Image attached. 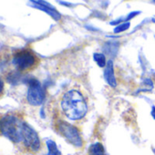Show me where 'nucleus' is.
Here are the masks:
<instances>
[{
  "label": "nucleus",
  "mask_w": 155,
  "mask_h": 155,
  "mask_svg": "<svg viewBox=\"0 0 155 155\" xmlns=\"http://www.w3.org/2000/svg\"><path fill=\"white\" fill-rule=\"evenodd\" d=\"M56 128L58 133L73 146L77 148L83 146V140L79 130L70 123L65 120H58L56 124Z\"/></svg>",
  "instance_id": "20e7f679"
},
{
  "label": "nucleus",
  "mask_w": 155,
  "mask_h": 155,
  "mask_svg": "<svg viewBox=\"0 0 155 155\" xmlns=\"http://www.w3.org/2000/svg\"><path fill=\"white\" fill-rule=\"evenodd\" d=\"M151 116H152V118L155 120V106L154 107H152V110H151Z\"/></svg>",
  "instance_id": "ddd939ff"
},
{
  "label": "nucleus",
  "mask_w": 155,
  "mask_h": 155,
  "mask_svg": "<svg viewBox=\"0 0 155 155\" xmlns=\"http://www.w3.org/2000/svg\"><path fill=\"white\" fill-rule=\"evenodd\" d=\"M28 90L27 93V100L32 106H38L43 103L46 93L40 82L36 79H30L28 81Z\"/></svg>",
  "instance_id": "39448f33"
},
{
  "label": "nucleus",
  "mask_w": 155,
  "mask_h": 155,
  "mask_svg": "<svg viewBox=\"0 0 155 155\" xmlns=\"http://www.w3.org/2000/svg\"><path fill=\"white\" fill-rule=\"evenodd\" d=\"M153 3H155V1H153Z\"/></svg>",
  "instance_id": "4468645a"
},
{
  "label": "nucleus",
  "mask_w": 155,
  "mask_h": 155,
  "mask_svg": "<svg viewBox=\"0 0 155 155\" xmlns=\"http://www.w3.org/2000/svg\"><path fill=\"white\" fill-rule=\"evenodd\" d=\"M34 4H36V7L43 11H45L46 13H48V15H50L55 20H58L60 19V15L58 14V12L54 9L49 4H48L47 2L44 1H33Z\"/></svg>",
  "instance_id": "0eeeda50"
},
{
  "label": "nucleus",
  "mask_w": 155,
  "mask_h": 155,
  "mask_svg": "<svg viewBox=\"0 0 155 155\" xmlns=\"http://www.w3.org/2000/svg\"><path fill=\"white\" fill-rule=\"evenodd\" d=\"M104 79L110 87L115 88L117 86V81H116L115 74H114V68H113L112 60H110L107 62V65L104 70Z\"/></svg>",
  "instance_id": "423d86ee"
},
{
  "label": "nucleus",
  "mask_w": 155,
  "mask_h": 155,
  "mask_svg": "<svg viewBox=\"0 0 155 155\" xmlns=\"http://www.w3.org/2000/svg\"><path fill=\"white\" fill-rule=\"evenodd\" d=\"M93 58H94V60L96 61V63L98 64L99 67H101V68L106 67L107 62H106V58H105V55L104 54L95 53L94 56H93Z\"/></svg>",
  "instance_id": "1a4fd4ad"
},
{
  "label": "nucleus",
  "mask_w": 155,
  "mask_h": 155,
  "mask_svg": "<svg viewBox=\"0 0 155 155\" xmlns=\"http://www.w3.org/2000/svg\"><path fill=\"white\" fill-rule=\"evenodd\" d=\"M4 90H5V84L4 81L0 79V98H1L4 94Z\"/></svg>",
  "instance_id": "9b49d317"
},
{
  "label": "nucleus",
  "mask_w": 155,
  "mask_h": 155,
  "mask_svg": "<svg viewBox=\"0 0 155 155\" xmlns=\"http://www.w3.org/2000/svg\"><path fill=\"white\" fill-rule=\"evenodd\" d=\"M60 106L64 114L71 120H81L88 112V103L83 94L77 90L65 92L61 97Z\"/></svg>",
  "instance_id": "f03ea898"
},
{
  "label": "nucleus",
  "mask_w": 155,
  "mask_h": 155,
  "mask_svg": "<svg viewBox=\"0 0 155 155\" xmlns=\"http://www.w3.org/2000/svg\"><path fill=\"white\" fill-rule=\"evenodd\" d=\"M29 125L18 113H8L0 118V132L15 144H22Z\"/></svg>",
  "instance_id": "f257e3e1"
},
{
  "label": "nucleus",
  "mask_w": 155,
  "mask_h": 155,
  "mask_svg": "<svg viewBox=\"0 0 155 155\" xmlns=\"http://www.w3.org/2000/svg\"><path fill=\"white\" fill-rule=\"evenodd\" d=\"M47 146H48V155H61L59 150L58 149L57 144L53 140H47Z\"/></svg>",
  "instance_id": "6e6552de"
},
{
  "label": "nucleus",
  "mask_w": 155,
  "mask_h": 155,
  "mask_svg": "<svg viewBox=\"0 0 155 155\" xmlns=\"http://www.w3.org/2000/svg\"><path fill=\"white\" fill-rule=\"evenodd\" d=\"M130 22H124L120 25H118L115 28H114V33H120V32H123L125 30H127L129 28H130Z\"/></svg>",
  "instance_id": "9d476101"
},
{
  "label": "nucleus",
  "mask_w": 155,
  "mask_h": 155,
  "mask_svg": "<svg viewBox=\"0 0 155 155\" xmlns=\"http://www.w3.org/2000/svg\"><path fill=\"white\" fill-rule=\"evenodd\" d=\"M12 63L19 72H28L38 67L39 58L30 48H26L14 53Z\"/></svg>",
  "instance_id": "7ed1b4c3"
},
{
  "label": "nucleus",
  "mask_w": 155,
  "mask_h": 155,
  "mask_svg": "<svg viewBox=\"0 0 155 155\" xmlns=\"http://www.w3.org/2000/svg\"><path fill=\"white\" fill-rule=\"evenodd\" d=\"M139 13H140V12H138V11H136V12H131L130 14H129V16L127 17L126 20H130V18H134L135 16H137Z\"/></svg>",
  "instance_id": "f8f14e48"
}]
</instances>
